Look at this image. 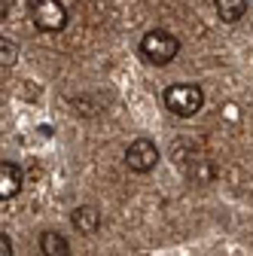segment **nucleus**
I'll return each mask as SVG.
<instances>
[{"instance_id": "1a4fd4ad", "label": "nucleus", "mask_w": 253, "mask_h": 256, "mask_svg": "<svg viewBox=\"0 0 253 256\" xmlns=\"http://www.w3.org/2000/svg\"><path fill=\"white\" fill-rule=\"evenodd\" d=\"M16 55H18L16 43L4 37V43H0V61H4V68H12V64H16Z\"/></svg>"}, {"instance_id": "9d476101", "label": "nucleus", "mask_w": 253, "mask_h": 256, "mask_svg": "<svg viewBox=\"0 0 253 256\" xmlns=\"http://www.w3.org/2000/svg\"><path fill=\"white\" fill-rule=\"evenodd\" d=\"M0 256H12V241H10V235H6V232L0 235Z\"/></svg>"}, {"instance_id": "423d86ee", "label": "nucleus", "mask_w": 253, "mask_h": 256, "mask_svg": "<svg viewBox=\"0 0 253 256\" xmlns=\"http://www.w3.org/2000/svg\"><path fill=\"white\" fill-rule=\"evenodd\" d=\"M22 189V168L16 162H4L0 165V198H16Z\"/></svg>"}, {"instance_id": "7ed1b4c3", "label": "nucleus", "mask_w": 253, "mask_h": 256, "mask_svg": "<svg viewBox=\"0 0 253 256\" xmlns=\"http://www.w3.org/2000/svg\"><path fill=\"white\" fill-rule=\"evenodd\" d=\"M28 12H30V22H34L43 34H58V30H64V24H68V10H64L61 0H30Z\"/></svg>"}, {"instance_id": "0eeeda50", "label": "nucleus", "mask_w": 253, "mask_h": 256, "mask_svg": "<svg viewBox=\"0 0 253 256\" xmlns=\"http://www.w3.org/2000/svg\"><path fill=\"white\" fill-rule=\"evenodd\" d=\"M40 253L43 256H70V241L61 232H43L40 235Z\"/></svg>"}, {"instance_id": "6e6552de", "label": "nucleus", "mask_w": 253, "mask_h": 256, "mask_svg": "<svg viewBox=\"0 0 253 256\" xmlns=\"http://www.w3.org/2000/svg\"><path fill=\"white\" fill-rule=\"evenodd\" d=\"M214 6H216V16L220 22H226V24H235L247 16V0H214Z\"/></svg>"}, {"instance_id": "f03ea898", "label": "nucleus", "mask_w": 253, "mask_h": 256, "mask_svg": "<svg viewBox=\"0 0 253 256\" xmlns=\"http://www.w3.org/2000/svg\"><path fill=\"white\" fill-rule=\"evenodd\" d=\"M162 101H165V107H168L174 116L192 119V116L202 113V107H204V88L196 86V82H174V86L165 88Z\"/></svg>"}, {"instance_id": "39448f33", "label": "nucleus", "mask_w": 253, "mask_h": 256, "mask_svg": "<svg viewBox=\"0 0 253 256\" xmlns=\"http://www.w3.org/2000/svg\"><path fill=\"white\" fill-rule=\"evenodd\" d=\"M70 226L80 232V235H94L101 229V210L92 208V204H80L74 214H70Z\"/></svg>"}, {"instance_id": "f257e3e1", "label": "nucleus", "mask_w": 253, "mask_h": 256, "mask_svg": "<svg viewBox=\"0 0 253 256\" xmlns=\"http://www.w3.org/2000/svg\"><path fill=\"white\" fill-rule=\"evenodd\" d=\"M140 58L146 64H152V68H165V64H171L180 52V40L171 34V30L165 28H152L146 30V34L140 37V46H138Z\"/></svg>"}, {"instance_id": "20e7f679", "label": "nucleus", "mask_w": 253, "mask_h": 256, "mask_svg": "<svg viewBox=\"0 0 253 256\" xmlns=\"http://www.w3.org/2000/svg\"><path fill=\"white\" fill-rule=\"evenodd\" d=\"M125 165L134 174H150L156 165H159V146H156L150 138H134L125 150Z\"/></svg>"}]
</instances>
